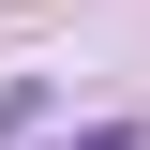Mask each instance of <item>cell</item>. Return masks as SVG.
Here are the masks:
<instances>
[{
	"mask_svg": "<svg viewBox=\"0 0 150 150\" xmlns=\"http://www.w3.org/2000/svg\"><path fill=\"white\" fill-rule=\"evenodd\" d=\"M30 120H45V75H0V150H15Z\"/></svg>",
	"mask_w": 150,
	"mask_h": 150,
	"instance_id": "obj_1",
	"label": "cell"
},
{
	"mask_svg": "<svg viewBox=\"0 0 150 150\" xmlns=\"http://www.w3.org/2000/svg\"><path fill=\"white\" fill-rule=\"evenodd\" d=\"M75 150H135V120H90V135H75Z\"/></svg>",
	"mask_w": 150,
	"mask_h": 150,
	"instance_id": "obj_2",
	"label": "cell"
}]
</instances>
